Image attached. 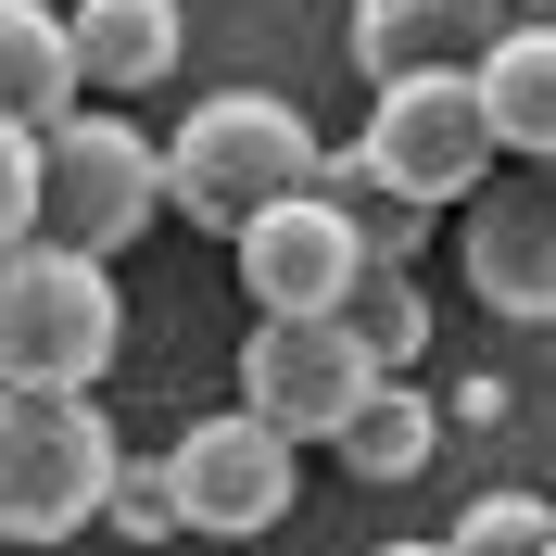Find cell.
I'll use <instances>...</instances> for the list:
<instances>
[{
  "label": "cell",
  "instance_id": "obj_11",
  "mask_svg": "<svg viewBox=\"0 0 556 556\" xmlns=\"http://www.w3.org/2000/svg\"><path fill=\"white\" fill-rule=\"evenodd\" d=\"M76 89H89V64H76V13H51V0H0V114H13V127H64Z\"/></svg>",
  "mask_w": 556,
  "mask_h": 556
},
{
  "label": "cell",
  "instance_id": "obj_20",
  "mask_svg": "<svg viewBox=\"0 0 556 556\" xmlns=\"http://www.w3.org/2000/svg\"><path fill=\"white\" fill-rule=\"evenodd\" d=\"M367 556H455V531H443V544H367Z\"/></svg>",
  "mask_w": 556,
  "mask_h": 556
},
{
  "label": "cell",
  "instance_id": "obj_18",
  "mask_svg": "<svg viewBox=\"0 0 556 556\" xmlns=\"http://www.w3.org/2000/svg\"><path fill=\"white\" fill-rule=\"evenodd\" d=\"M102 519L127 531V544H177V531H190V506H177V468H165V455H127Z\"/></svg>",
  "mask_w": 556,
  "mask_h": 556
},
{
  "label": "cell",
  "instance_id": "obj_6",
  "mask_svg": "<svg viewBox=\"0 0 556 556\" xmlns=\"http://www.w3.org/2000/svg\"><path fill=\"white\" fill-rule=\"evenodd\" d=\"M354 152L405 190V203H468L493 177V102H481V64L468 76H392L380 102H367V127H354Z\"/></svg>",
  "mask_w": 556,
  "mask_h": 556
},
{
  "label": "cell",
  "instance_id": "obj_9",
  "mask_svg": "<svg viewBox=\"0 0 556 556\" xmlns=\"http://www.w3.org/2000/svg\"><path fill=\"white\" fill-rule=\"evenodd\" d=\"M455 253H468V291H481L493 316H519V329H556V165L493 177V203H468Z\"/></svg>",
  "mask_w": 556,
  "mask_h": 556
},
{
  "label": "cell",
  "instance_id": "obj_17",
  "mask_svg": "<svg viewBox=\"0 0 556 556\" xmlns=\"http://www.w3.org/2000/svg\"><path fill=\"white\" fill-rule=\"evenodd\" d=\"M556 544V493H519V481H493L455 506V556H544Z\"/></svg>",
  "mask_w": 556,
  "mask_h": 556
},
{
  "label": "cell",
  "instance_id": "obj_16",
  "mask_svg": "<svg viewBox=\"0 0 556 556\" xmlns=\"http://www.w3.org/2000/svg\"><path fill=\"white\" fill-rule=\"evenodd\" d=\"M329 316H342L354 342H367V367H392V380L430 354V304H417V278H405V266H380V253L354 266V291H342Z\"/></svg>",
  "mask_w": 556,
  "mask_h": 556
},
{
  "label": "cell",
  "instance_id": "obj_3",
  "mask_svg": "<svg viewBox=\"0 0 556 556\" xmlns=\"http://www.w3.org/2000/svg\"><path fill=\"white\" fill-rule=\"evenodd\" d=\"M114 417L89 392H0V544H76L114 506Z\"/></svg>",
  "mask_w": 556,
  "mask_h": 556
},
{
  "label": "cell",
  "instance_id": "obj_4",
  "mask_svg": "<svg viewBox=\"0 0 556 556\" xmlns=\"http://www.w3.org/2000/svg\"><path fill=\"white\" fill-rule=\"evenodd\" d=\"M152 215H165V139H139L127 114L38 127V241H76V253L114 266Z\"/></svg>",
  "mask_w": 556,
  "mask_h": 556
},
{
  "label": "cell",
  "instance_id": "obj_22",
  "mask_svg": "<svg viewBox=\"0 0 556 556\" xmlns=\"http://www.w3.org/2000/svg\"><path fill=\"white\" fill-rule=\"evenodd\" d=\"M544 556H556V544H544Z\"/></svg>",
  "mask_w": 556,
  "mask_h": 556
},
{
  "label": "cell",
  "instance_id": "obj_19",
  "mask_svg": "<svg viewBox=\"0 0 556 556\" xmlns=\"http://www.w3.org/2000/svg\"><path fill=\"white\" fill-rule=\"evenodd\" d=\"M38 241V127H13L0 114V253Z\"/></svg>",
  "mask_w": 556,
  "mask_h": 556
},
{
  "label": "cell",
  "instance_id": "obj_8",
  "mask_svg": "<svg viewBox=\"0 0 556 556\" xmlns=\"http://www.w3.org/2000/svg\"><path fill=\"white\" fill-rule=\"evenodd\" d=\"M228 253H241V291H253V316H329V304L354 291V266H367V241L342 228V203H329L316 177L291 190V203H266V215H253V228H241Z\"/></svg>",
  "mask_w": 556,
  "mask_h": 556
},
{
  "label": "cell",
  "instance_id": "obj_14",
  "mask_svg": "<svg viewBox=\"0 0 556 556\" xmlns=\"http://www.w3.org/2000/svg\"><path fill=\"white\" fill-rule=\"evenodd\" d=\"M430 455H443V405H430L417 380H380L367 405L342 417V468L354 481H417Z\"/></svg>",
  "mask_w": 556,
  "mask_h": 556
},
{
  "label": "cell",
  "instance_id": "obj_15",
  "mask_svg": "<svg viewBox=\"0 0 556 556\" xmlns=\"http://www.w3.org/2000/svg\"><path fill=\"white\" fill-rule=\"evenodd\" d=\"M316 190L342 203V228H354L367 253H380V266H417V241H430V215H443V203H405V190H392V177L367 165L354 139H342V152H316Z\"/></svg>",
  "mask_w": 556,
  "mask_h": 556
},
{
  "label": "cell",
  "instance_id": "obj_10",
  "mask_svg": "<svg viewBox=\"0 0 556 556\" xmlns=\"http://www.w3.org/2000/svg\"><path fill=\"white\" fill-rule=\"evenodd\" d=\"M506 38V0H354V76H468Z\"/></svg>",
  "mask_w": 556,
  "mask_h": 556
},
{
  "label": "cell",
  "instance_id": "obj_21",
  "mask_svg": "<svg viewBox=\"0 0 556 556\" xmlns=\"http://www.w3.org/2000/svg\"><path fill=\"white\" fill-rule=\"evenodd\" d=\"M531 26H556V0H531Z\"/></svg>",
  "mask_w": 556,
  "mask_h": 556
},
{
  "label": "cell",
  "instance_id": "obj_1",
  "mask_svg": "<svg viewBox=\"0 0 556 556\" xmlns=\"http://www.w3.org/2000/svg\"><path fill=\"white\" fill-rule=\"evenodd\" d=\"M316 152H329V139L304 127V102H278V89H215V102H190L165 127V203L190 215V228H228V241H241L266 203H291L316 177Z\"/></svg>",
  "mask_w": 556,
  "mask_h": 556
},
{
  "label": "cell",
  "instance_id": "obj_2",
  "mask_svg": "<svg viewBox=\"0 0 556 556\" xmlns=\"http://www.w3.org/2000/svg\"><path fill=\"white\" fill-rule=\"evenodd\" d=\"M127 354V304L114 266L76 241L0 253V392H102Z\"/></svg>",
  "mask_w": 556,
  "mask_h": 556
},
{
  "label": "cell",
  "instance_id": "obj_5",
  "mask_svg": "<svg viewBox=\"0 0 556 556\" xmlns=\"http://www.w3.org/2000/svg\"><path fill=\"white\" fill-rule=\"evenodd\" d=\"M165 468H177V506H190L203 544H253V531H278L304 506V443H291L278 417H253V405L190 417L165 443Z\"/></svg>",
  "mask_w": 556,
  "mask_h": 556
},
{
  "label": "cell",
  "instance_id": "obj_7",
  "mask_svg": "<svg viewBox=\"0 0 556 556\" xmlns=\"http://www.w3.org/2000/svg\"><path fill=\"white\" fill-rule=\"evenodd\" d=\"M380 380L392 367H367V342L342 316H253V342H241V405L278 417L291 443H342V417Z\"/></svg>",
  "mask_w": 556,
  "mask_h": 556
},
{
  "label": "cell",
  "instance_id": "obj_12",
  "mask_svg": "<svg viewBox=\"0 0 556 556\" xmlns=\"http://www.w3.org/2000/svg\"><path fill=\"white\" fill-rule=\"evenodd\" d=\"M481 102H493V139L519 165H556V26L506 13V38L481 51Z\"/></svg>",
  "mask_w": 556,
  "mask_h": 556
},
{
  "label": "cell",
  "instance_id": "obj_13",
  "mask_svg": "<svg viewBox=\"0 0 556 556\" xmlns=\"http://www.w3.org/2000/svg\"><path fill=\"white\" fill-rule=\"evenodd\" d=\"M177 51H190V13L177 0H76V64H89V89H165Z\"/></svg>",
  "mask_w": 556,
  "mask_h": 556
}]
</instances>
